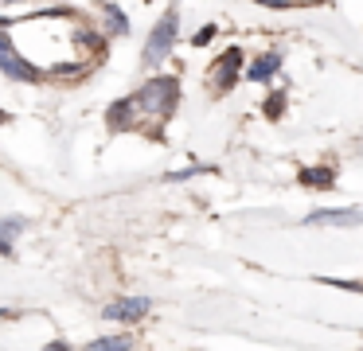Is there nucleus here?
<instances>
[{"instance_id":"f257e3e1","label":"nucleus","mask_w":363,"mask_h":351,"mask_svg":"<svg viewBox=\"0 0 363 351\" xmlns=\"http://www.w3.org/2000/svg\"><path fill=\"white\" fill-rule=\"evenodd\" d=\"M133 98H137L141 117H157V121H164V117H172L176 101H180V78L176 74H157V78H149Z\"/></svg>"},{"instance_id":"f03ea898","label":"nucleus","mask_w":363,"mask_h":351,"mask_svg":"<svg viewBox=\"0 0 363 351\" xmlns=\"http://www.w3.org/2000/svg\"><path fill=\"white\" fill-rule=\"evenodd\" d=\"M176 35H180V16H176V8H168V12L157 20V28L149 31V39H145V51H141L145 67H160V62L172 55Z\"/></svg>"},{"instance_id":"7ed1b4c3","label":"nucleus","mask_w":363,"mask_h":351,"mask_svg":"<svg viewBox=\"0 0 363 351\" xmlns=\"http://www.w3.org/2000/svg\"><path fill=\"white\" fill-rule=\"evenodd\" d=\"M0 74H9L12 82H43V78H48V70H40L35 62H28L24 55L16 51L9 28H0Z\"/></svg>"},{"instance_id":"20e7f679","label":"nucleus","mask_w":363,"mask_h":351,"mask_svg":"<svg viewBox=\"0 0 363 351\" xmlns=\"http://www.w3.org/2000/svg\"><path fill=\"white\" fill-rule=\"evenodd\" d=\"M149 308H152V301H149V296H118V301H110V304L102 308V316L133 328L137 320H145V316H149Z\"/></svg>"},{"instance_id":"39448f33","label":"nucleus","mask_w":363,"mask_h":351,"mask_svg":"<svg viewBox=\"0 0 363 351\" xmlns=\"http://www.w3.org/2000/svg\"><path fill=\"white\" fill-rule=\"evenodd\" d=\"M238 67H242V47H227V55H219V62L211 67V86H215V94L235 90V82L242 78V74H238Z\"/></svg>"},{"instance_id":"423d86ee","label":"nucleus","mask_w":363,"mask_h":351,"mask_svg":"<svg viewBox=\"0 0 363 351\" xmlns=\"http://www.w3.org/2000/svg\"><path fill=\"white\" fill-rule=\"evenodd\" d=\"M308 226H359L363 223V211L359 207H320V211H308L305 215Z\"/></svg>"},{"instance_id":"0eeeda50","label":"nucleus","mask_w":363,"mask_h":351,"mask_svg":"<svg viewBox=\"0 0 363 351\" xmlns=\"http://www.w3.org/2000/svg\"><path fill=\"white\" fill-rule=\"evenodd\" d=\"M106 121H110L113 133H125V129H137V121H141V109H137V98L129 94V98H118L110 109H106Z\"/></svg>"},{"instance_id":"6e6552de","label":"nucleus","mask_w":363,"mask_h":351,"mask_svg":"<svg viewBox=\"0 0 363 351\" xmlns=\"http://www.w3.org/2000/svg\"><path fill=\"white\" fill-rule=\"evenodd\" d=\"M281 70V51H262L258 59L250 62V70H246V78L250 82H269V78Z\"/></svg>"},{"instance_id":"1a4fd4ad","label":"nucleus","mask_w":363,"mask_h":351,"mask_svg":"<svg viewBox=\"0 0 363 351\" xmlns=\"http://www.w3.org/2000/svg\"><path fill=\"white\" fill-rule=\"evenodd\" d=\"M301 184L320 187V191H332V187H336V176H332V168H305L301 172Z\"/></svg>"},{"instance_id":"9d476101","label":"nucleus","mask_w":363,"mask_h":351,"mask_svg":"<svg viewBox=\"0 0 363 351\" xmlns=\"http://www.w3.org/2000/svg\"><path fill=\"white\" fill-rule=\"evenodd\" d=\"M102 12H106V23H110L113 35H129V20H125V12H121L118 4H102Z\"/></svg>"},{"instance_id":"9b49d317","label":"nucleus","mask_w":363,"mask_h":351,"mask_svg":"<svg viewBox=\"0 0 363 351\" xmlns=\"http://www.w3.org/2000/svg\"><path fill=\"white\" fill-rule=\"evenodd\" d=\"M24 230H28V218H20V215H4V218H0V238L16 242Z\"/></svg>"},{"instance_id":"f8f14e48","label":"nucleus","mask_w":363,"mask_h":351,"mask_svg":"<svg viewBox=\"0 0 363 351\" xmlns=\"http://www.w3.org/2000/svg\"><path fill=\"white\" fill-rule=\"evenodd\" d=\"M133 332H125V335H98V340H90V347L94 351H110V347H133Z\"/></svg>"},{"instance_id":"ddd939ff","label":"nucleus","mask_w":363,"mask_h":351,"mask_svg":"<svg viewBox=\"0 0 363 351\" xmlns=\"http://www.w3.org/2000/svg\"><path fill=\"white\" fill-rule=\"evenodd\" d=\"M262 113H266L269 121H277V117L285 113V90H274V94H269L266 106H262Z\"/></svg>"},{"instance_id":"4468645a","label":"nucleus","mask_w":363,"mask_h":351,"mask_svg":"<svg viewBox=\"0 0 363 351\" xmlns=\"http://www.w3.org/2000/svg\"><path fill=\"white\" fill-rule=\"evenodd\" d=\"M199 172H215V168H207V164H188V168H180V172H168V184H180V179H191V176H199Z\"/></svg>"},{"instance_id":"2eb2a0df","label":"nucleus","mask_w":363,"mask_h":351,"mask_svg":"<svg viewBox=\"0 0 363 351\" xmlns=\"http://www.w3.org/2000/svg\"><path fill=\"white\" fill-rule=\"evenodd\" d=\"M215 39V23H207V28H199L196 35H191V47H207Z\"/></svg>"},{"instance_id":"dca6fc26","label":"nucleus","mask_w":363,"mask_h":351,"mask_svg":"<svg viewBox=\"0 0 363 351\" xmlns=\"http://www.w3.org/2000/svg\"><path fill=\"white\" fill-rule=\"evenodd\" d=\"M324 285H336V289H347V293H363V285H359V281H332V277H324Z\"/></svg>"},{"instance_id":"f3484780","label":"nucleus","mask_w":363,"mask_h":351,"mask_svg":"<svg viewBox=\"0 0 363 351\" xmlns=\"http://www.w3.org/2000/svg\"><path fill=\"white\" fill-rule=\"evenodd\" d=\"M254 4H266V8H301L305 0H254Z\"/></svg>"},{"instance_id":"a211bd4d","label":"nucleus","mask_w":363,"mask_h":351,"mask_svg":"<svg viewBox=\"0 0 363 351\" xmlns=\"http://www.w3.org/2000/svg\"><path fill=\"white\" fill-rule=\"evenodd\" d=\"M12 254H16V250H12V242H9V238H0V257H12Z\"/></svg>"},{"instance_id":"6ab92c4d","label":"nucleus","mask_w":363,"mask_h":351,"mask_svg":"<svg viewBox=\"0 0 363 351\" xmlns=\"http://www.w3.org/2000/svg\"><path fill=\"white\" fill-rule=\"evenodd\" d=\"M4 121H9V109H0V125H4Z\"/></svg>"},{"instance_id":"aec40b11","label":"nucleus","mask_w":363,"mask_h":351,"mask_svg":"<svg viewBox=\"0 0 363 351\" xmlns=\"http://www.w3.org/2000/svg\"><path fill=\"white\" fill-rule=\"evenodd\" d=\"M4 316H12V312H9V308H0V320H4Z\"/></svg>"},{"instance_id":"412c9836","label":"nucleus","mask_w":363,"mask_h":351,"mask_svg":"<svg viewBox=\"0 0 363 351\" xmlns=\"http://www.w3.org/2000/svg\"><path fill=\"white\" fill-rule=\"evenodd\" d=\"M0 4H16V0H0Z\"/></svg>"}]
</instances>
